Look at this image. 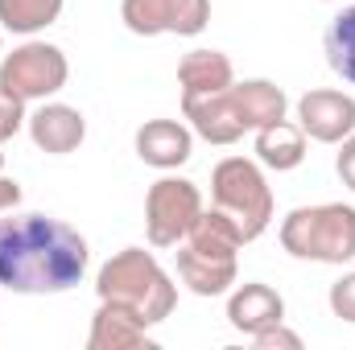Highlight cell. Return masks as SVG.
I'll return each instance as SVG.
<instances>
[{"label":"cell","mask_w":355,"mask_h":350,"mask_svg":"<svg viewBox=\"0 0 355 350\" xmlns=\"http://www.w3.org/2000/svg\"><path fill=\"white\" fill-rule=\"evenodd\" d=\"M87 239L50 214H17L0 219V284L8 293L46 297L71 293L87 276Z\"/></svg>","instance_id":"cell-1"},{"label":"cell","mask_w":355,"mask_h":350,"mask_svg":"<svg viewBox=\"0 0 355 350\" xmlns=\"http://www.w3.org/2000/svg\"><path fill=\"white\" fill-rule=\"evenodd\" d=\"M95 293H99V301L128 305L145 326H162L178 305V284L157 264V256L145 252V248L116 252L95 272Z\"/></svg>","instance_id":"cell-2"},{"label":"cell","mask_w":355,"mask_h":350,"mask_svg":"<svg viewBox=\"0 0 355 350\" xmlns=\"http://www.w3.org/2000/svg\"><path fill=\"white\" fill-rule=\"evenodd\" d=\"M281 248L293 260H310V264L355 260V206L322 202V206L289 210L281 219Z\"/></svg>","instance_id":"cell-3"},{"label":"cell","mask_w":355,"mask_h":350,"mask_svg":"<svg viewBox=\"0 0 355 350\" xmlns=\"http://www.w3.org/2000/svg\"><path fill=\"white\" fill-rule=\"evenodd\" d=\"M211 206L223 210L244 231L248 243L265 235L268 223H272V210H277L261 165L248 161V157H223L215 165V174H211Z\"/></svg>","instance_id":"cell-4"},{"label":"cell","mask_w":355,"mask_h":350,"mask_svg":"<svg viewBox=\"0 0 355 350\" xmlns=\"http://www.w3.org/2000/svg\"><path fill=\"white\" fill-rule=\"evenodd\" d=\"M67 79H71V62L50 42H25L0 58V91H8L25 103L58 95L67 87Z\"/></svg>","instance_id":"cell-5"},{"label":"cell","mask_w":355,"mask_h":350,"mask_svg":"<svg viewBox=\"0 0 355 350\" xmlns=\"http://www.w3.org/2000/svg\"><path fill=\"white\" fill-rule=\"evenodd\" d=\"M198 214H202V194L186 177H162L145 194V235L153 248H178Z\"/></svg>","instance_id":"cell-6"},{"label":"cell","mask_w":355,"mask_h":350,"mask_svg":"<svg viewBox=\"0 0 355 350\" xmlns=\"http://www.w3.org/2000/svg\"><path fill=\"white\" fill-rule=\"evenodd\" d=\"M120 21L137 37H162V33L194 37L211 21V0H124Z\"/></svg>","instance_id":"cell-7"},{"label":"cell","mask_w":355,"mask_h":350,"mask_svg":"<svg viewBox=\"0 0 355 350\" xmlns=\"http://www.w3.org/2000/svg\"><path fill=\"white\" fill-rule=\"evenodd\" d=\"M297 128L318 145H339L355 132V95L335 87H314L297 99Z\"/></svg>","instance_id":"cell-8"},{"label":"cell","mask_w":355,"mask_h":350,"mask_svg":"<svg viewBox=\"0 0 355 350\" xmlns=\"http://www.w3.org/2000/svg\"><path fill=\"white\" fill-rule=\"evenodd\" d=\"M25 124H29V140H33L42 153H50V157L75 153V149L83 145V136H87V120H83V111L71 107V103H46V99H42V107H37Z\"/></svg>","instance_id":"cell-9"},{"label":"cell","mask_w":355,"mask_h":350,"mask_svg":"<svg viewBox=\"0 0 355 350\" xmlns=\"http://www.w3.org/2000/svg\"><path fill=\"white\" fill-rule=\"evenodd\" d=\"M182 116L190 120V132L202 136L207 145H236L248 132L236 111L232 87L215 91V95H198V99H182Z\"/></svg>","instance_id":"cell-10"},{"label":"cell","mask_w":355,"mask_h":350,"mask_svg":"<svg viewBox=\"0 0 355 350\" xmlns=\"http://www.w3.org/2000/svg\"><path fill=\"white\" fill-rule=\"evenodd\" d=\"M157 342L149 338V326L116 301H99L95 317H91L87 350H153Z\"/></svg>","instance_id":"cell-11"},{"label":"cell","mask_w":355,"mask_h":350,"mask_svg":"<svg viewBox=\"0 0 355 350\" xmlns=\"http://www.w3.org/2000/svg\"><path fill=\"white\" fill-rule=\"evenodd\" d=\"M194 153V132L182 120H145L137 128V157L153 169H178Z\"/></svg>","instance_id":"cell-12"},{"label":"cell","mask_w":355,"mask_h":350,"mask_svg":"<svg viewBox=\"0 0 355 350\" xmlns=\"http://www.w3.org/2000/svg\"><path fill=\"white\" fill-rule=\"evenodd\" d=\"M227 322H232V330L257 338L261 330L285 322V301H281L277 288H268L261 280H248V284L232 288V297H227Z\"/></svg>","instance_id":"cell-13"},{"label":"cell","mask_w":355,"mask_h":350,"mask_svg":"<svg viewBox=\"0 0 355 350\" xmlns=\"http://www.w3.org/2000/svg\"><path fill=\"white\" fill-rule=\"evenodd\" d=\"M236 83V66L223 50H190L178 62V87L182 99H198V95H215Z\"/></svg>","instance_id":"cell-14"},{"label":"cell","mask_w":355,"mask_h":350,"mask_svg":"<svg viewBox=\"0 0 355 350\" xmlns=\"http://www.w3.org/2000/svg\"><path fill=\"white\" fill-rule=\"evenodd\" d=\"M178 260V280L190 288V293H198V297H223L232 284H236V260H219V256H202V252H194V248H186V243H178L174 252Z\"/></svg>","instance_id":"cell-15"},{"label":"cell","mask_w":355,"mask_h":350,"mask_svg":"<svg viewBox=\"0 0 355 350\" xmlns=\"http://www.w3.org/2000/svg\"><path fill=\"white\" fill-rule=\"evenodd\" d=\"M232 99H236V111H240V120H244L248 132L285 120V107H289L285 91L277 87V83H268V79H244V83H232Z\"/></svg>","instance_id":"cell-16"},{"label":"cell","mask_w":355,"mask_h":350,"mask_svg":"<svg viewBox=\"0 0 355 350\" xmlns=\"http://www.w3.org/2000/svg\"><path fill=\"white\" fill-rule=\"evenodd\" d=\"M257 161L277 169V174H289L306 161V132L289 120H277L257 128Z\"/></svg>","instance_id":"cell-17"},{"label":"cell","mask_w":355,"mask_h":350,"mask_svg":"<svg viewBox=\"0 0 355 350\" xmlns=\"http://www.w3.org/2000/svg\"><path fill=\"white\" fill-rule=\"evenodd\" d=\"M67 0H0V25L8 33H42L62 17Z\"/></svg>","instance_id":"cell-18"},{"label":"cell","mask_w":355,"mask_h":350,"mask_svg":"<svg viewBox=\"0 0 355 350\" xmlns=\"http://www.w3.org/2000/svg\"><path fill=\"white\" fill-rule=\"evenodd\" d=\"M322 50H327L331 71H335L343 83H352L355 87V4L352 8H343V12L327 25V33H322Z\"/></svg>","instance_id":"cell-19"},{"label":"cell","mask_w":355,"mask_h":350,"mask_svg":"<svg viewBox=\"0 0 355 350\" xmlns=\"http://www.w3.org/2000/svg\"><path fill=\"white\" fill-rule=\"evenodd\" d=\"M331 313L339 317V322H352L355 326V272H347V276H339L335 284H331Z\"/></svg>","instance_id":"cell-20"},{"label":"cell","mask_w":355,"mask_h":350,"mask_svg":"<svg viewBox=\"0 0 355 350\" xmlns=\"http://www.w3.org/2000/svg\"><path fill=\"white\" fill-rule=\"evenodd\" d=\"M25 120H29V116H25V99H17V95L0 91V145H4L8 136H17Z\"/></svg>","instance_id":"cell-21"},{"label":"cell","mask_w":355,"mask_h":350,"mask_svg":"<svg viewBox=\"0 0 355 350\" xmlns=\"http://www.w3.org/2000/svg\"><path fill=\"white\" fill-rule=\"evenodd\" d=\"M261 350H277V347H285V350H302V338L293 334V330H285V322H277V326H268V330H261L257 338H252Z\"/></svg>","instance_id":"cell-22"},{"label":"cell","mask_w":355,"mask_h":350,"mask_svg":"<svg viewBox=\"0 0 355 350\" xmlns=\"http://www.w3.org/2000/svg\"><path fill=\"white\" fill-rule=\"evenodd\" d=\"M335 169H339V177H343V185H347V190H355V132L339 140V157H335Z\"/></svg>","instance_id":"cell-23"},{"label":"cell","mask_w":355,"mask_h":350,"mask_svg":"<svg viewBox=\"0 0 355 350\" xmlns=\"http://www.w3.org/2000/svg\"><path fill=\"white\" fill-rule=\"evenodd\" d=\"M17 206H21V181L0 174V214H8V210H17Z\"/></svg>","instance_id":"cell-24"},{"label":"cell","mask_w":355,"mask_h":350,"mask_svg":"<svg viewBox=\"0 0 355 350\" xmlns=\"http://www.w3.org/2000/svg\"><path fill=\"white\" fill-rule=\"evenodd\" d=\"M0 169H4V153H0Z\"/></svg>","instance_id":"cell-25"}]
</instances>
